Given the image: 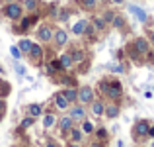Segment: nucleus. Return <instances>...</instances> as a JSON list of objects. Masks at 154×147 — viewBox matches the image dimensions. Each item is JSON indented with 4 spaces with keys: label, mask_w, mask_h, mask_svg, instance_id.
Here are the masks:
<instances>
[{
    "label": "nucleus",
    "mask_w": 154,
    "mask_h": 147,
    "mask_svg": "<svg viewBox=\"0 0 154 147\" xmlns=\"http://www.w3.org/2000/svg\"><path fill=\"white\" fill-rule=\"evenodd\" d=\"M55 104L59 106L60 110H64V108H68V104H70V102L64 98V94H57V96H55Z\"/></svg>",
    "instance_id": "obj_11"
},
{
    "label": "nucleus",
    "mask_w": 154,
    "mask_h": 147,
    "mask_svg": "<svg viewBox=\"0 0 154 147\" xmlns=\"http://www.w3.org/2000/svg\"><path fill=\"white\" fill-rule=\"evenodd\" d=\"M109 69L115 73H123V67H119V65H109Z\"/></svg>",
    "instance_id": "obj_30"
},
{
    "label": "nucleus",
    "mask_w": 154,
    "mask_h": 147,
    "mask_svg": "<svg viewBox=\"0 0 154 147\" xmlns=\"http://www.w3.org/2000/svg\"><path fill=\"white\" fill-rule=\"evenodd\" d=\"M31 124H33V118H31V116H29V118H26V120L22 122V126H23V128H29Z\"/></svg>",
    "instance_id": "obj_29"
},
{
    "label": "nucleus",
    "mask_w": 154,
    "mask_h": 147,
    "mask_svg": "<svg viewBox=\"0 0 154 147\" xmlns=\"http://www.w3.org/2000/svg\"><path fill=\"white\" fill-rule=\"evenodd\" d=\"M10 53H12V55L16 57V59L20 57V49H18V47H10Z\"/></svg>",
    "instance_id": "obj_31"
},
{
    "label": "nucleus",
    "mask_w": 154,
    "mask_h": 147,
    "mask_svg": "<svg viewBox=\"0 0 154 147\" xmlns=\"http://www.w3.org/2000/svg\"><path fill=\"white\" fill-rule=\"evenodd\" d=\"M70 57H72V61H82V59H84V53H82V51H74Z\"/></svg>",
    "instance_id": "obj_26"
},
{
    "label": "nucleus",
    "mask_w": 154,
    "mask_h": 147,
    "mask_svg": "<svg viewBox=\"0 0 154 147\" xmlns=\"http://www.w3.org/2000/svg\"><path fill=\"white\" fill-rule=\"evenodd\" d=\"M111 22H113V26H115V28H121V26H123V20H121L119 16H113Z\"/></svg>",
    "instance_id": "obj_27"
},
{
    "label": "nucleus",
    "mask_w": 154,
    "mask_h": 147,
    "mask_svg": "<svg viewBox=\"0 0 154 147\" xmlns=\"http://www.w3.org/2000/svg\"><path fill=\"white\" fill-rule=\"evenodd\" d=\"M102 90L111 98H121V84L117 83H102Z\"/></svg>",
    "instance_id": "obj_1"
},
{
    "label": "nucleus",
    "mask_w": 154,
    "mask_h": 147,
    "mask_svg": "<svg viewBox=\"0 0 154 147\" xmlns=\"http://www.w3.org/2000/svg\"><path fill=\"white\" fill-rule=\"evenodd\" d=\"M70 118H72V122L82 120V118H84V108H82V106H76V108H72V110H70Z\"/></svg>",
    "instance_id": "obj_7"
},
{
    "label": "nucleus",
    "mask_w": 154,
    "mask_h": 147,
    "mask_svg": "<svg viewBox=\"0 0 154 147\" xmlns=\"http://www.w3.org/2000/svg\"><path fill=\"white\" fill-rule=\"evenodd\" d=\"M94 26H96V30H103L105 28V22L102 18H94Z\"/></svg>",
    "instance_id": "obj_24"
},
{
    "label": "nucleus",
    "mask_w": 154,
    "mask_h": 147,
    "mask_svg": "<svg viewBox=\"0 0 154 147\" xmlns=\"http://www.w3.org/2000/svg\"><path fill=\"white\" fill-rule=\"evenodd\" d=\"M135 132H137V136H139V137L148 136V124H146V122H139L137 128H135Z\"/></svg>",
    "instance_id": "obj_6"
},
{
    "label": "nucleus",
    "mask_w": 154,
    "mask_h": 147,
    "mask_svg": "<svg viewBox=\"0 0 154 147\" xmlns=\"http://www.w3.org/2000/svg\"><path fill=\"white\" fill-rule=\"evenodd\" d=\"M29 53L31 57H33V59H41V55H43V49L39 47V45H33V43H31V47H29Z\"/></svg>",
    "instance_id": "obj_13"
},
{
    "label": "nucleus",
    "mask_w": 154,
    "mask_h": 147,
    "mask_svg": "<svg viewBox=\"0 0 154 147\" xmlns=\"http://www.w3.org/2000/svg\"><path fill=\"white\" fill-rule=\"evenodd\" d=\"M92 112H94L96 116H102V114H103V104H102V102H94V100H92Z\"/></svg>",
    "instance_id": "obj_16"
},
{
    "label": "nucleus",
    "mask_w": 154,
    "mask_h": 147,
    "mask_svg": "<svg viewBox=\"0 0 154 147\" xmlns=\"http://www.w3.org/2000/svg\"><path fill=\"white\" fill-rule=\"evenodd\" d=\"M152 43H154V31H152Z\"/></svg>",
    "instance_id": "obj_39"
},
{
    "label": "nucleus",
    "mask_w": 154,
    "mask_h": 147,
    "mask_svg": "<svg viewBox=\"0 0 154 147\" xmlns=\"http://www.w3.org/2000/svg\"><path fill=\"white\" fill-rule=\"evenodd\" d=\"M37 35H39V39H41V41H49V39L53 38V31H51V28L41 26V28H39V31H37Z\"/></svg>",
    "instance_id": "obj_4"
},
{
    "label": "nucleus",
    "mask_w": 154,
    "mask_h": 147,
    "mask_svg": "<svg viewBox=\"0 0 154 147\" xmlns=\"http://www.w3.org/2000/svg\"><path fill=\"white\" fill-rule=\"evenodd\" d=\"M148 136H154V128H148Z\"/></svg>",
    "instance_id": "obj_35"
},
{
    "label": "nucleus",
    "mask_w": 154,
    "mask_h": 147,
    "mask_svg": "<svg viewBox=\"0 0 154 147\" xmlns=\"http://www.w3.org/2000/svg\"><path fill=\"white\" fill-rule=\"evenodd\" d=\"M82 132L84 133H92L94 132V124H92V122H84L82 124Z\"/></svg>",
    "instance_id": "obj_22"
},
{
    "label": "nucleus",
    "mask_w": 154,
    "mask_h": 147,
    "mask_svg": "<svg viewBox=\"0 0 154 147\" xmlns=\"http://www.w3.org/2000/svg\"><path fill=\"white\" fill-rule=\"evenodd\" d=\"M135 47L139 49L140 53H146L148 51V41L144 38H137V41H135Z\"/></svg>",
    "instance_id": "obj_10"
},
{
    "label": "nucleus",
    "mask_w": 154,
    "mask_h": 147,
    "mask_svg": "<svg viewBox=\"0 0 154 147\" xmlns=\"http://www.w3.org/2000/svg\"><path fill=\"white\" fill-rule=\"evenodd\" d=\"M105 114H107L109 118H115L117 114H119V106H115V104H113V106H109V108H107V112H105Z\"/></svg>",
    "instance_id": "obj_21"
},
{
    "label": "nucleus",
    "mask_w": 154,
    "mask_h": 147,
    "mask_svg": "<svg viewBox=\"0 0 154 147\" xmlns=\"http://www.w3.org/2000/svg\"><path fill=\"white\" fill-rule=\"evenodd\" d=\"M59 124H60V129H64V132H66V129L72 128V124H74V122H72L70 116H64V118H60V120H59Z\"/></svg>",
    "instance_id": "obj_12"
},
{
    "label": "nucleus",
    "mask_w": 154,
    "mask_h": 147,
    "mask_svg": "<svg viewBox=\"0 0 154 147\" xmlns=\"http://www.w3.org/2000/svg\"><path fill=\"white\" fill-rule=\"evenodd\" d=\"M29 47H31V41H29V39H22V41H20V51L27 53V51H29Z\"/></svg>",
    "instance_id": "obj_19"
},
{
    "label": "nucleus",
    "mask_w": 154,
    "mask_h": 147,
    "mask_svg": "<svg viewBox=\"0 0 154 147\" xmlns=\"http://www.w3.org/2000/svg\"><path fill=\"white\" fill-rule=\"evenodd\" d=\"M53 124H55V116H53V114H47V116L43 118V126H45V128H51Z\"/></svg>",
    "instance_id": "obj_20"
},
{
    "label": "nucleus",
    "mask_w": 154,
    "mask_h": 147,
    "mask_svg": "<svg viewBox=\"0 0 154 147\" xmlns=\"http://www.w3.org/2000/svg\"><path fill=\"white\" fill-rule=\"evenodd\" d=\"M113 16H115V14H113V12H105V14H103V22H111V20H113Z\"/></svg>",
    "instance_id": "obj_28"
},
{
    "label": "nucleus",
    "mask_w": 154,
    "mask_h": 147,
    "mask_svg": "<svg viewBox=\"0 0 154 147\" xmlns=\"http://www.w3.org/2000/svg\"><path fill=\"white\" fill-rule=\"evenodd\" d=\"M26 8L29 12H33L35 8H37V0H26Z\"/></svg>",
    "instance_id": "obj_23"
},
{
    "label": "nucleus",
    "mask_w": 154,
    "mask_h": 147,
    "mask_svg": "<svg viewBox=\"0 0 154 147\" xmlns=\"http://www.w3.org/2000/svg\"><path fill=\"white\" fill-rule=\"evenodd\" d=\"M4 108H6V104H4V100H0V112H2Z\"/></svg>",
    "instance_id": "obj_34"
},
{
    "label": "nucleus",
    "mask_w": 154,
    "mask_h": 147,
    "mask_svg": "<svg viewBox=\"0 0 154 147\" xmlns=\"http://www.w3.org/2000/svg\"><path fill=\"white\" fill-rule=\"evenodd\" d=\"M53 38H55V41L59 43V45H64V43H66V39H68V35H66V31H64V30H57Z\"/></svg>",
    "instance_id": "obj_5"
},
{
    "label": "nucleus",
    "mask_w": 154,
    "mask_h": 147,
    "mask_svg": "<svg viewBox=\"0 0 154 147\" xmlns=\"http://www.w3.org/2000/svg\"><path fill=\"white\" fill-rule=\"evenodd\" d=\"M63 94H64V98H66L68 102H74L76 98H78V92H76L74 88H66V90H64Z\"/></svg>",
    "instance_id": "obj_15"
},
{
    "label": "nucleus",
    "mask_w": 154,
    "mask_h": 147,
    "mask_svg": "<svg viewBox=\"0 0 154 147\" xmlns=\"http://www.w3.org/2000/svg\"><path fill=\"white\" fill-rule=\"evenodd\" d=\"M22 14H23V10H22V6H20L18 2H10L6 6V16L10 20H20V18H22Z\"/></svg>",
    "instance_id": "obj_2"
},
{
    "label": "nucleus",
    "mask_w": 154,
    "mask_h": 147,
    "mask_svg": "<svg viewBox=\"0 0 154 147\" xmlns=\"http://www.w3.org/2000/svg\"><path fill=\"white\" fill-rule=\"evenodd\" d=\"M72 132H70V137H72V141H74V143H78L80 139H82V132H80V129H74V128H70Z\"/></svg>",
    "instance_id": "obj_18"
},
{
    "label": "nucleus",
    "mask_w": 154,
    "mask_h": 147,
    "mask_svg": "<svg viewBox=\"0 0 154 147\" xmlns=\"http://www.w3.org/2000/svg\"><path fill=\"white\" fill-rule=\"evenodd\" d=\"M78 100L82 102V104H90V102L94 100V92H92V88H90V87L80 88V92H78Z\"/></svg>",
    "instance_id": "obj_3"
},
{
    "label": "nucleus",
    "mask_w": 154,
    "mask_h": 147,
    "mask_svg": "<svg viewBox=\"0 0 154 147\" xmlns=\"http://www.w3.org/2000/svg\"><path fill=\"white\" fill-rule=\"evenodd\" d=\"M41 112H43V110H41V106H39V104H31V106H29V116H31V118L39 116Z\"/></svg>",
    "instance_id": "obj_17"
},
{
    "label": "nucleus",
    "mask_w": 154,
    "mask_h": 147,
    "mask_svg": "<svg viewBox=\"0 0 154 147\" xmlns=\"http://www.w3.org/2000/svg\"><path fill=\"white\" fill-rule=\"evenodd\" d=\"M113 2H115V4H121V2H123V0H113Z\"/></svg>",
    "instance_id": "obj_37"
},
{
    "label": "nucleus",
    "mask_w": 154,
    "mask_h": 147,
    "mask_svg": "<svg viewBox=\"0 0 154 147\" xmlns=\"http://www.w3.org/2000/svg\"><path fill=\"white\" fill-rule=\"evenodd\" d=\"M16 71H18L20 75H23V67H22V65H16Z\"/></svg>",
    "instance_id": "obj_32"
},
{
    "label": "nucleus",
    "mask_w": 154,
    "mask_h": 147,
    "mask_svg": "<svg viewBox=\"0 0 154 147\" xmlns=\"http://www.w3.org/2000/svg\"><path fill=\"white\" fill-rule=\"evenodd\" d=\"M131 12L139 18V22H146V12L143 10V8H139V6H131Z\"/></svg>",
    "instance_id": "obj_8"
},
{
    "label": "nucleus",
    "mask_w": 154,
    "mask_h": 147,
    "mask_svg": "<svg viewBox=\"0 0 154 147\" xmlns=\"http://www.w3.org/2000/svg\"><path fill=\"white\" fill-rule=\"evenodd\" d=\"M68 147H78V143H72V145H68Z\"/></svg>",
    "instance_id": "obj_38"
},
{
    "label": "nucleus",
    "mask_w": 154,
    "mask_h": 147,
    "mask_svg": "<svg viewBox=\"0 0 154 147\" xmlns=\"http://www.w3.org/2000/svg\"><path fill=\"white\" fill-rule=\"evenodd\" d=\"M80 2H82V6L86 8V10H90V8L96 6V0H80Z\"/></svg>",
    "instance_id": "obj_25"
},
{
    "label": "nucleus",
    "mask_w": 154,
    "mask_h": 147,
    "mask_svg": "<svg viewBox=\"0 0 154 147\" xmlns=\"http://www.w3.org/2000/svg\"><path fill=\"white\" fill-rule=\"evenodd\" d=\"M96 2H105V0H96Z\"/></svg>",
    "instance_id": "obj_40"
},
{
    "label": "nucleus",
    "mask_w": 154,
    "mask_h": 147,
    "mask_svg": "<svg viewBox=\"0 0 154 147\" xmlns=\"http://www.w3.org/2000/svg\"><path fill=\"white\" fill-rule=\"evenodd\" d=\"M98 137H105V129H98Z\"/></svg>",
    "instance_id": "obj_33"
},
{
    "label": "nucleus",
    "mask_w": 154,
    "mask_h": 147,
    "mask_svg": "<svg viewBox=\"0 0 154 147\" xmlns=\"http://www.w3.org/2000/svg\"><path fill=\"white\" fill-rule=\"evenodd\" d=\"M60 67H64V69H70L72 67V63H74V61H72V57L70 55H60Z\"/></svg>",
    "instance_id": "obj_14"
},
{
    "label": "nucleus",
    "mask_w": 154,
    "mask_h": 147,
    "mask_svg": "<svg viewBox=\"0 0 154 147\" xmlns=\"http://www.w3.org/2000/svg\"><path fill=\"white\" fill-rule=\"evenodd\" d=\"M86 26H88V22H86V20H80V22H76V24H74L72 31H74L76 35H80V34H84V31H86Z\"/></svg>",
    "instance_id": "obj_9"
},
{
    "label": "nucleus",
    "mask_w": 154,
    "mask_h": 147,
    "mask_svg": "<svg viewBox=\"0 0 154 147\" xmlns=\"http://www.w3.org/2000/svg\"><path fill=\"white\" fill-rule=\"evenodd\" d=\"M47 147H57V145L53 143V141H49V143H47Z\"/></svg>",
    "instance_id": "obj_36"
}]
</instances>
